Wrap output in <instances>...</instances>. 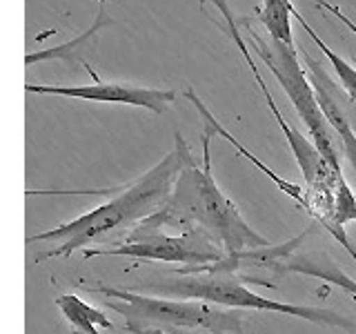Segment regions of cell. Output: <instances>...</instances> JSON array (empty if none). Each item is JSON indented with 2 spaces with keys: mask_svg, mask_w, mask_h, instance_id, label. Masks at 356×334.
<instances>
[{
  "mask_svg": "<svg viewBox=\"0 0 356 334\" xmlns=\"http://www.w3.org/2000/svg\"><path fill=\"white\" fill-rule=\"evenodd\" d=\"M194 159L183 134L176 132L174 150L165 156L161 163H156L149 172L120 189V194L107 203L98 205L85 214L63 223L58 228L27 237V243H54L49 252L38 256V263L44 259H58V256H72L78 250H89V245L103 243L107 237L122 230L138 228L143 221H147L159 212L167 198L172 196V189L183 167Z\"/></svg>",
  "mask_w": 356,
  "mask_h": 334,
  "instance_id": "cell-1",
  "label": "cell"
},
{
  "mask_svg": "<svg viewBox=\"0 0 356 334\" xmlns=\"http://www.w3.org/2000/svg\"><path fill=\"white\" fill-rule=\"evenodd\" d=\"M211 134H203V165L196 159L189 161L183 172L178 174L172 196L156 212L154 216L140 223V230H163L176 228L181 232L200 230L220 245L227 256L245 250H261L272 245L261 237L250 223L243 218L236 203L225 196L211 174V154H209Z\"/></svg>",
  "mask_w": 356,
  "mask_h": 334,
  "instance_id": "cell-2",
  "label": "cell"
},
{
  "mask_svg": "<svg viewBox=\"0 0 356 334\" xmlns=\"http://www.w3.org/2000/svg\"><path fill=\"white\" fill-rule=\"evenodd\" d=\"M131 292H152L156 296L167 299H194L207 301V303L234 308V310H263L274 312V315H285L294 319H303L323 328H339V330H356L354 323L339 315L337 310L316 308V305H296V303H281V301L265 299L250 289L243 281V276L229 272H194L181 274L172 272L159 278H143L127 285Z\"/></svg>",
  "mask_w": 356,
  "mask_h": 334,
  "instance_id": "cell-3",
  "label": "cell"
},
{
  "mask_svg": "<svg viewBox=\"0 0 356 334\" xmlns=\"http://www.w3.org/2000/svg\"><path fill=\"white\" fill-rule=\"evenodd\" d=\"M94 292L103 303L125 319L122 330L129 334H145L149 330L181 328L207 334H243V315L234 308H222L194 299H167L156 294L131 292L127 287L98 285Z\"/></svg>",
  "mask_w": 356,
  "mask_h": 334,
  "instance_id": "cell-4",
  "label": "cell"
},
{
  "mask_svg": "<svg viewBox=\"0 0 356 334\" xmlns=\"http://www.w3.org/2000/svg\"><path fill=\"white\" fill-rule=\"evenodd\" d=\"M236 22L238 27H245V33H248V40L254 47V51L261 56L267 70L276 76V81L285 89V94L292 100L300 120L305 122L309 138L314 141L318 152L325 156V161L334 167V172L343 176V165H341V159L345 156L343 143L339 138V134L332 129L325 114H323L305 67H300L296 47H287L285 42L274 40L267 33H261L254 27L252 18H236Z\"/></svg>",
  "mask_w": 356,
  "mask_h": 334,
  "instance_id": "cell-5",
  "label": "cell"
},
{
  "mask_svg": "<svg viewBox=\"0 0 356 334\" xmlns=\"http://www.w3.org/2000/svg\"><path fill=\"white\" fill-rule=\"evenodd\" d=\"M89 256H129V259L143 261L183 263V267H203L220 263L227 252L200 230L165 234L163 230L134 228L116 248L85 250V259Z\"/></svg>",
  "mask_w": 356,
  "mask_h": 334,
  "instance_id": "cell-6",
  "label": "cell"
},
{
  "mask_svg": "<svg viewBox=\"0 0 356 334\" xmlns=\"http://www.w3.org/2000/svg\"><path fill=\"white\" fill-rule=\"evenodd\" d=\"M29 94H49V96H67L92 100V103H118L145 107L154 114H165L176 100L174 89H152L136 85H120V83H94V85H25Z\"/></svg>",
  "mask_w": 356,
  "mask_h": 334,
  "instance_id": "cell-7",
  "label": "cell"
},
{
  "mask_svg": "<svg viewBox=\"0 0 356 334\" xmlns=\"http://www.w3.org/2000/svg\"><path fill=\"white\" fill-rule=\"evenodd\" d=\"M303 61H305L307 78L316 92L323 114H325L332 129L339 134L345 159L350 161L352 170L356 172V129H354L356 100L341 85L334 83L330 74L321 67V63L316 58H312L307 51H303Z\"/></svg>",
  "mask_w": 356,
  "mask_h": 334,
  "instance_id": "cell-8",
  "label": "cell"
},
{
  "mask_svg": "<svg viewBox=\"0 0 356 334\" xmlns=\"http://www.w3.org/2000/svg\"><path fill=\"white\" fill-rule=\"evenodd\" d=\"M334 239H337L345 250L350 252V256L356 261V250L352 248V243L345 234V228H337V225H330L327 228ZM283 274H303V276H316L321 281H330L334 285L343 287L345 292H350L356 299V281L352 276L345 274L341 267L334 265L325 254H305V256H289L283 263H278L274 267L272 276L274 278H281Z\"/></svg>",
  "mask_w": 356,
  "mask_h": 334,
  "instance_id": "cell-9",
  "label": "cell"
},
{
  "mask_svg": "<svg viewBox=\"0 0 356 334\" xmlns=\"http://www.w3.org/2000/svg\"><path fill=\"white\" fill-rule=\"evenodd\" d=\"M100 7H98V14L94 18V25L89 27L87 31H83L81 36H76L70 42H63L58 47H51V49H42L36 54H27L25 63L33 65V63H44V61H63L67 67H85L89 72V76L94 78V83H98V76L94 72L92 63H89V54H94V49L98 47V38L103 29H107L111 25V18L107 16L105 11V0H98Z\"/></svg>",
  "mask_w": 356,
  "mask_h": 334,
  "instance_id": "cell-10",
  "label": "cell"
},
{
  "mask_svg": "<svg viewBox=\"0 0 356 334\" xmlns=\"http://www.w3.org/2000/svg\"><path fill=\"white\" fill-rule=\"evenodd\" d=\"M185 98H187V100H192V105H194V107H196V109L200 111V116H203V120H205V129H207V132L211 134V136H216V134H218V136L227 138V141H229L232 145H236V150H238V152H241V154L245 156V159H250V161H252V163H254L256 167H259V170H263V172H265L267 176H270L272 181H274V183H276L278 187H281V189H283V192H285L287 196H292L294 200H298V203H300V205H303V207H305V209L309 212V200H307V194H303V189H300L298 185H292V183H289V181H283L281 176H278V174H274V172H272V170H270V167H267V165H263V163H261L259 159H256L254 154H250L248 150H245L243 145H241V143H238L236 138H234L232 134H229V132H227L225 127H222L220 122H218V120L214 118V114H211V111H209V109H207V107L203 105V100H200V98H198V96L194 94V89H192V87H189L187 92H185Z\"/></svg>",
  "mask_w": 356,
  "mask_h": 334,
  "instance_id": "cell-11",
  "label": "cell"
},
{
  "mask_svg": "<svg viewBox=\"0 0 356 334\" xmlns=\"http://www.w3.org/2000/svg\"><path fill=\"white\" fill-rule=\"evenodd\" d=\"M56 305L63 312V317L74 326L76 334H100L103 330H114V323L107 319L103 310L89 305L76 294H60L56 299Z\"/></svg>",
  "mask_w": 356,
  "mask_h": 334,
  "instance_id": "cell-12",
  "label": "cell"
},
{
  "mask_svg": "<svg viewBox=\"0 0 356 334\" xmlns=\"http://www.w3.org/2000/svg\"><path fill=\"white\" fill-rule=\"evenodd\" d=\"M292 0H263V5L256 9V18H259L267 36L285 42L287 47H296L292 36Z\"/></svg>",
  "mask_w": 356,
  "mask_h": 334,
  "instance_id": "cell-13",
  "label": "cell"
},
{
  "mask_svg": "<svg viewBox=\"0 0 356 334\" xmlns=\"http://www.w3.org/2000/svg\"><path fill=\"white\" fill-rule=\"evenodd\" d=\"M294 18H296V22H298V25L300 27H303L307 33H309V38L312 40H314L316 42V47L323 51V54H325L327 56V61H330V65L334 67V72H337L339 74V81H341V87L345 89V92H348L354 100H356V67L354 65H350L348 61H345V58H341V56L337 54V51H334L332 47H327V45H325V40H321V36H318V33L314 31V29H312L309 25H307V20L303 18V16H300L298 14V11H296V7H294V14H292Z\"/></svg>",
  "mask_w": 356,
  "mask_h": 334,
  "instance_id": "cell-14",
  "label": "cell"
},
{
  "mask_svg": "<svg viewBox=\"0 0 356 334\" xmlns=\"http://www.w3.org/2000/svg\"><path fill=\"white\" fill-rule=\"evenodd\" d=\"M314 5H316V7H323V9H327V11H332V14L337 16V18H339L341 22H345V25H348V27H350V29L354 31V36H356V25H354V22H352V20H350L348 16L343 14V11H341V9H339L337 5L327 3V0H314Z\"/></svg>",
  "mask_w": 356,
  "mask_h": 334,
  "instance_id": "cell-15",
  "label": "cell"
}]
</instances>
